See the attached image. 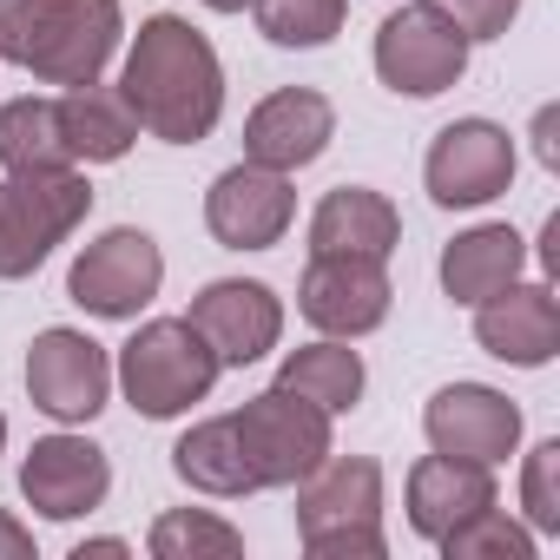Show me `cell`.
Listing matches in <instances>:
<instances>
[{"mask_svg": "<svg viewBox=\"0 0 560 560\" xmlns=\"http://www.w3.org/2000/svg\"><path fill=\"white\" fill-rule=\"evenodd\" d=\"M60 132H67L73 165H119L139 145V113L126 106L119 86L86 80V86H67L60 93Z\"/></svg>", "mask_w": 560, "mask_h": 560, "instance_id": "cell-20", "label": "cell"}, {"mask_svg": "<svg viewBox=\"0 0 560 560\" xmlns=\"http://www.w3.org/2000/svg\"><path fill=\"white\" fill-rule=\"evenodd\" d=\"M422 435H429L435 455L501 468V462L521 448V402H508V396L488 389V383H448V389L429 396Z\"/></svg>", "mask_w": 560, "mask_h": 560, "instance_id": "cell-13", "label": "cell"}, {"mask_svg": "<svg viewBox=\"0 0 560 560\" xmlns=\"http://www.w3.org/2000/svg\"><path fill=\"white\" fill-rule=\"evenodd\" d=\"M277 383L311 396L330 416H350L363 402V389H370V370H363V357L343 337H324V343H304V350H291L284 363H277Z\"/></svg>", "mask_w": 560, "mask_h": 560, "instance_id": "cell-23", "label": "cell"}, {"mask_svg": "<svg viewBox=\"0 0 560 560\" xmlns=\"http://www.w3.org/2000/svg\"><path fill=\"white\" fill-rule=\"evenodd\" d=\"M191 324L218 350L224 370H250L284 337V298L257 284V277H218V284H205L191 298Z\"/></svg>", "mask_w": 560, "mask_h": 560, "instance_id": "cell-14", "label": "cell"}, {"mask_svg": "<svg viewBox=\"0 0 560 560\" xmlns=\"http://www.w3.org/2000/svg\"><path fill=\"white\" fill-rule=\"evenodd\" d=\"M172 475H178L185 488L211 494V501H244V494H257V481H250V462H244V442H237V422H231V416H211V422L185 429V435L172 442Z\"/></svg>", "mask_w": 560, "mask_h": 560, "instance_id": "cell-22", "label": "cell"}, {"mask_svg": "<svg viewBox=\"0 0 560 560\" xmlns=\"http://www.w3.org/2000/svg\"><path fill=\"white\" fill-rule=\"evenodd\" d=\"M132 553V540H119V534H93V540H73V560H126Z\"/></svg>", "mask_w": 560, "mask_h": 560, "instance_id": "cell-32", "label": "cell"}, {"mask_svg": "<svg viewBox=\"0 0 560 560\" xmlns=\"http://www.w3.org/2000/svg\"><path fill=\"white\" fill-rule=\"evenodd\" d=\"M298 540L311 560H383V462L370 455H324L298 481Z\"/></svg>", "mask_w": 560, "mask_h": 560, "instance_id": "cell-3", "label": "cell"}, {"mask_svg": "<svg viewBox=\"0 0 560 560\" xmlns=\"http://www.w3.org/2000/svg\"><path fill=\"white\" fill-rule=\"evenodd\" d=\"M521 508H527V527L540 540L560 534V435L527 448V462H521Z\"/></svg>", "mask_w": 560, "mask_h": 560, "instance_id": "cell-28", "label": "cell"}, {"mask_svg": "<svg viewBox=\"0 0 560 560\" xmlns=\"http://www.w3.org/2000/svg\"><path fill=\"white\" fill-rule=\"evenodd\" d=\"M205 8H211V14H244L250 0H205Z\"/></svg>", "mask_w": 560, "mask_h": 560, "instance_id": "cell-33", "label": "cell"}, {"mask_svg": "<svg viewBox=\"0 0 560 560\" xmlns=\"http://www.w3.org/2000/svg\"><path fill=\"white\" fill-rule=\"evenodd\" d=\"M422 185L442 211H481L514 185V139L494 119H455L429 139Z\"/></svg>", "mask_w": 560, "mask_h": 560, "instance_id": "cell-9", "label": "cell"}, {"mask_svg": "<svg viewBox=\"0 0 560 560\" xmlns=\"http://www.w3.org/2000/svg\"><path fill=\"white\" fill-rule=\"evenodd\" d=\"M337 139V106L317 93V86H284L250 106L244 119V159L250 165H270V172H304L330 152Z\"/></svg>", "mask_w": 560, "mask_h": 560, "instance_id": "cell-17", "label": "cell"}, {"mask_svg": "<svg viewBox=\"0 0 560 560\" xmlns=\"http://www.w3.org/2000/svg\"><path fill=\"white\" fill-rule=\"evenodd\" d=\"M468 34L435 8V0H409L376 27V80L402 100H435L468 73Z\"/></svg>", "mask_w": 560, "mask_h": 560, "instance_id": "cell-8", "label": "cell"}, {"mask_svg": "<svg viewBox=\"0 0 560 560\" xmlns=\"http://www.w3.org/2000/svg\"><path fill=\"white\" fill-rule=\"evenodd\" d=\"M534 159L547 172H560V106H540L534 113Z\"/></svg>", "mask_w": 560, "mask_h": 560, "instance_id": "cell-30", "label": "cell"}, {"mask_svg": "<svg viewBox=\"0 0 560 560\" xmlns=\"http://www.w3.org/2000/svg\"><path fill=\"white\" fill-rule=\"evenodd\" d=\"M0 165L8 172H60L73 165L60 132V100H8L0 106Z\"/></svg>", "mask_w": 560, "mask_h": 560, "instance_id": "cell-24", "label": "cell"}, {"mask_svg": "<svg viewBox=\"0 0 560 560\" xmlns=\"http://www.w3.org/2000/svg\"><path fill=\"white\" fill-rule=\"evenodd\" d=\"M0 560H34V534H27L8 508H0Z\"/></svg>", "mask_w": 560, "mask_h": 560, "instance_id": "cell-31", "label": "cell"}, {"mask_svg": "<svg viewBox=\"0 0 560 560\" xmlns=\"http://www.w3.org/2000/svg\"><path fill=\"white\" fill-rule=\"evenodd\" d=\"M521 270H527V237L514 224H475V231H462L442 250V291L475 311L481 298H494L501 284H514Z\"/></svg>", "mask_w": 560, "mask_h": 560, "instance_id": "cell-21", "label": "cell"}, {"mask_svg": "<svg viewBox=\"0 0 560 560\" xmlns=\"http://www.w3.org/2000/svg\"><path fill=\"white\" fill-rule=\"evenodd\" d=\"M435 8L468 34V40H501L521 14V0H435Z\"/></svg>", "mask_w": 560, "mask_h": 560, "instance_id": "cell-29", "label": "cell"}, {"mask_svg": "<svg viewBox=\"0 0 560 560\" xmlns=\"http://www.w3.org/2000/svg\"><path fill=\"white\" fill-rule=\"evenodd\" d=\"M389 304H396V291H389V270L376 257H311L304 264L298 311L324 337L357 343V337H370V330L389 324Z\"/></svg>", "mask_w": 560, "mask_h": 560, "instance_id": "cell-11", "label": "cell"}, {"mask_svg": "<svg viewBox=\"0 0 560 560\" xmlns=\"http://www.w3.org/2000/svg\"><path fill=\"white\" fill-rule=\"evenodd\" d=\"M475 343L508 370H547L560 357V298L547 277H514L475 304Z\"/></svg>", "mask_w": 560, "mask_h": 560, "instance_id": "cell-15", "label": "cell"}, {"mask_svg": "<svg viewBox=\"0 0 560 560\" xmlns=\"http://www.w3.org/2000/svg\"><path fill=\"white\" fill-rule=\"evenodd\" d=\"M396 244H402V211L376 185H337L311 211V257H376V264H389Z\"/></svg>", "mask_w": 560, "mask_h": 560, "instance_id": "cell-18", "label": "cell"}, {"mask_svg": "<svg viewBox=\"0 0 560 560\" xmlns=\"http://www.w3.org/2000/svg\"><path fill=\"white\" fill-rule=\"evenodd\" d=\"M119 93L139 113V132L165 139V145H198L224 119V60L191 21L152 14V21H139V34L126 47Z\"/></svg>", "mask_w": 560, "mask_h": 560, "instance_id": "cell-1", "label": "cell"}, {"mask_svg": "<svg viewBox=\"0 0 560 560\" xmlns=\"http://www.w3.org/2000/svg\"><path fill=\"white\" fill-rule=\"evenodd\" d=\"M93 211V185L80 165L60 172H8L0 178V284L34 277Z\"/></svg>", "mask_w": 560, "mask_h": 560, "instance_id": "cell-5", "label": "cell"}, {"mask_svg": "<svg viewBox=\"0 0 560 560\" xmlns=\"http://www.w3.org/2000/svg\"><path fill=\"white\" fill-rule=\"evenodd\" d=\"M113 376H119L126 402H132L145 422H172V416H185L191 402H205V396L218 389L224 363H218V350L198 337L191 317H152V324H139V330L126 337Z\"/></svg>", "mask_w": 560, "mask_h": 560, "instance_id": "cell-4", "label": "cell"}, {"mask_svg": "<svg viewBox=\"0 0 560 560\" xmlns=\"http://www.w3.org/2000/svg\"><path fill=\"white\" fill-rule=\"evenodd\" d=\"M250 14H257V34L270 47L311 54V47H330L343 34L350 0H250Z\"/></svg>", "mask_w": 560, "mask_h": 560, "instance_id": "cell-26", "label": "cell"}, {"mask_svg": "<svg viewBox=\"0 0 560 560\" xmlns=\"http://www.w3.org/2000/svg\"><path fill=\"white\" fill-rule=\"evenodd\" d=\"M0 455H8V416H0Z\"/></svg>", "mask_w": 560, "mask_h": 560, "instance_id": "cell-34", "label": "cell"}, {"mask_svg": "<svg viewBox=\"0 0 560 560\" xmlns=\"http://www.w3.org/2000/svg\"><path fill=\"white\" fill-rule=\"evenodd\" d=\"M21 494L34 514L47 521H80L93 508H106L113 494V462L100 442L86 435H40L21 462Z\"/></svg>", "mask_w": 560, "mask_h": 560, "instance_id": "cell-16", "label": "cell"}, {"mask_svg": "<svg viewBox=\"0 0 560 560\" xmlns=\"http://www.w3.org/2000/svg\"><path fill=\"white\" fill-rule=\"evenodd\" d=\"M145 553L152 560H237L244 534L211 508H165L145 534Z\"/></svg>", "mask_w": 560, "mask_h": 560, "instance_id": "cell-25", "label": "cell"}, {"mask_svg": "<svg viewBox=\"0 0 560 560\" xmlns=\"http://www.w3.org/2000/svg\"><path fill=\"white\" fill-rule=\"evenodd\" d=\"M481 508H494V468L455 462V455H422L409 468V527L422 540H442L448 527H462Z\"/></svg>", "mask_w": 560, "mask_h": 560, "instance_id": "cell-19", "label": "cell"}, {"mask_svg": "<svg viewBox=\"0 0 560 560\" xmlns=\"http://www.w3.org/2000/svg\"><path fill=\"white\" fill-rule=\"evenodd\" d=\"M119 40H126L119 0H0V60L47 86L106 80Z\"/></svg>", "mask_w": 560, "mask_h": 560, "instance_id": "cell-2", "label": "cell"}, {"mask_svg": "<svg viewBox=\"0 0 560 560\" xmlns=\"http://www.w3.org/2000/svg\"><path fill=\"white\" fill-rule=\"evenodd\" d=\"M435 547H442V560H534L540 534H534L527 521L501 514V508H481V514H468L462 527H448Z\"/></svg>", "mask_w": 560, "mask_h": 560, "instance_id": "cell-27", "label": "cell"}, {"mask_svg": "<svg viewBox=\"0 0 560 560\" xmlns=\"http://www.w3.org/2000/svg\"><path fill=\"white\" fill-rule=\"evenodd\" d=\"M159 284H165V250H159V237L139 231V224L100 231V237L73 257V270H67V298H73L86 317H106V324H132V317L159 298Z\"/></svg>", "mask_w": 560, "mask_h": 560, "instance_id": "cell-7", "label": "cell"}, {"mask_svg": "<svg viewBox=\"0 0 560 560\" xmlns=\"http://www.w3.org/2000/svg\"><path fill=\"white\" fill-rule=\"evenodd\" d=\"M27 396H34L40 416H54L67 429L93 422L106 409V396H113V357H106V343H93L86 330H67V324L40 330L27 343Z\"/></svg>", "mask_w": 560, "mask_h": 560, "instance_id": "cell-10", "label": "cell"}, {"mask_svg": "<svg viewBox=\"0 0 560 560\" xmlns=\"http://www.w3.org/2000/svg\"><path fill=\"white\" fill-rule=\"evenodd\" d=\"M231 422H237V442H244L257 488H298L330 455V409H317L311 396H298L284 383L257 389L244 409H231Z\"/></svg>", "mask_w": 560, "mask_h": 560, "instance_id": "cell-6", "label": "cell"}, {"mask_svg": "<svg viewBox=\"0 0 560 560\" xmlns=\"http://www.w3.org/2000/svg\"><path fill=\"white\" fill-rule=\"evenodd\" d=\"M298 218V191H291V172H270V165H231L211 178L205 191V231L224 244V250H270L284 244Z\"/></svg>", "mask_w": 560, "mask_h": 560, "instance_id": "cell-12", "label": "cell"}]
</instances>
